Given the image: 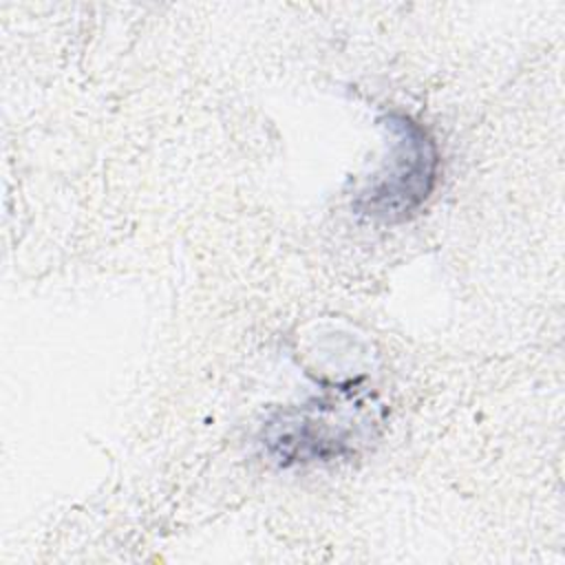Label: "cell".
<instances>
[{
    "mask_svg": "<svg viewBox=\"0 0 565 565\" xmlns=\"http://www.w3.org/2000/svg\"><path fill=\"white\" fill-rule=\"evenodd\" d=\"M353 435L351 422L335 417V406L318 404L280 411L265 426V446L280 466H289L340 457Z\"/></svg>",
    "mask_w": 565,
    "mask_h": 565,
    "instance_id": "2",
    "label": "cell"
},
{
    "mask_svg": "<svg viewBox=\"0 0 565 565\" xmlns=\"http://www.w3.org/2000/svg\"><path fill=\"white\" fill-rule=\"evenodd\" d=\"M382 126L391 137L388 159L358 192L353 210L380 223H402L435 190L439 150L428 130L404 113L384 115Z\"/></svg>",
    "mask_w": 565,
    "mask_h": 565,
    "instance_id": "1",
    "label": "cell"
}]
</instances>
